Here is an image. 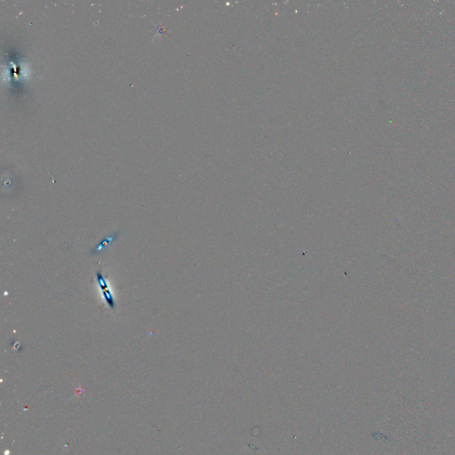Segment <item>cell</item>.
<instances>
[{
    "instance_id": "7a4b0ae2",
    "label": "cell",
    "mask_w": 455,
    "mask_h": 455,
    "mask_svg": "<svg viewBox=\"0 0 455 455\" xmlns=\"http://www.w3.org/2000/svg\"><path fill=\"white\" fill-rule=\"evenodd\" d=\"M117 237H118V233H112V235L106 236L101 243L96 245L95 248L92 249V253H99V252H103L106 249V247H108L109 245L112 244V242L117 239Z\"/></svg>"
},
{
    "instance_id": "6da1fadb",
    "label": "cell",
    "mask_w": 455,
    "mask_h": 455,
    "mask_svg": "<svg viewBox=\"0 0 455 455\" xmlns=\"http://www.w3.org/2000/svg\"><path fill=\"white\" fill-rule=\"evenodd\" d=\"M96 277H97V282H98L101 290L103 292L104 298L105 299L106 302L108 303L109 306L111 307V309L115 310L116 309V302H115V300L113 298V295L111 293V290L109 288L108 283L106 281L105 277H104V275L101 271L96 272Z\"/></svg>"
}]
</instances>
